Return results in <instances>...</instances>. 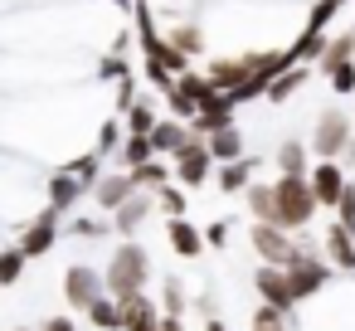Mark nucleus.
<instances>
[{"label":"nucleus","instance_id":"4be33fe9","mask_svg":"<svg viewBox=\"0 0 355 331\" xmlns=\"http://www.w3.org/2000/svg\"><path fill=\"white\" fill-rule=\"evenodd\" d=\"M205 146H209V156H214L219 166H234V161H243V132H239V127H224V132H214Z\"/></svg>","mask_w":355,"mask_h":331},{"label":"nucleus","instance_id":"9b49d317","mask_svg":"<svg viewBox=\"0 0 355 331\" xmlns=\"http://www.w3.org/2000/svg\"><path fill=\"white\" fill-rule=\"evenodd\" d=\"M137 195V180H132V171H103V180L93 185V200H98V210H107V214H117L127 200Z\"/></svg>","mask_w":355,"mask_h":331},{"label":"nucleus","instance_id":"c03bdc74","mask_svg":"<svg viewBox=\"0 0 355 331\" xmlns=\"http://www.w3.org/2000/svg\"><path fill=\"white\" fill-rule=\"evenodd\" d=\"M229 244V219H209L205 224V248H224Z\"/></svg>","mask_w":355,"mask_h":331},{"label":"nucleus","instance_id":"09e8293b","mask_svg":"<svg viewBox=\"0 0 355 331\" xmlns=\"http://www.w3.org/2000/svg\"><path fill=\"white\" fill-rule=\"evenodd\" d=\"M161 331H185V321H180V316H166V321H161Z\"/></svg>","mask_w":355,"mask_h":331},{"label":"nucleus","instance_id":"a18cd8bd","mask_svg":"<svg viewBox=\"0 0 355 331\" xmlns=\"http://www.w3.org/2000/svg\"><path fill=\"white\" fill-rule=\"evenodd\" d=\"M73 234H78V239H98V234H107V224H103V219H83V214H78V219H73Z\"/></svg>","mask_w":355,"mask_h":331},{"label":"nucleus","instance_id":"79ce46f5","mask_svg":"<svg viewBox=\"0 0 355 331\" xmlns=\"http://www.w3.org/2000/svg\"><path fill=\"white\" fill-rule=\"evenodd\" d=\"M336 214H340L336 224H340V229H345V234L355 239V185H345V195H340V205H336Z\"/></svg>","mask_w":355,"mask_h":331},{"label":"nucleus","instance_id":"4468645a","mask_svg":"<svg viewBox=\"0 0 355 331\" xmlns=\"http://www.w3.org/2000/svg\"><path fill=\"white\" fill-rule=\"evenodd\" d=\"M44 195H49V210H54V214H69V210H73V205H78V200L88 195V185H83L78 176H69V171L59 166V171L49 176V190H44Z\"/></svg>","mask_w":355,"mask_h":331},{"label":"nucleus","instance_id":"473e14b6","mask_svg":"<svg viewBox=\"0 0 355 331\" xmlns=\"http://www.w3.org/2000/svg\"><path fill=\"white\" fill-rule=\"evenodd\" d=\"M64 171H69V176H78V180L88 185V195H93V185L103 180V156H98V151H88V156H78V161H69Z\"/></svg>","mask_w":355,"mask_h":331},{"label":"nucleus","instance_id":"5701e85b","mask_svg":"<svg viewBox=\"0 0 355 331\" xmlns=\"http://www.w3.org/2000/svg\"><path fill=\"white\" fill-rule=\"evenodd\" d=\"M243 200H248L253 224H277V200H272V185H248V190H243Z\"/></svg>","mask_w":355,"mask_h":331},{"label":"nucleus","instance_id":"58836bf2","mask_svg":"<svg viewBox=\"0 0 355 331\" xmlns=\"http://www.w3.org/2000/svg\"><path fill=\"white\" fill-rule=\"evenodd\" d=\"M141 74H146V83H151L156 93H171V88H175V74H171L166 64H156V59H146V64H141Z\"/></svg>","mask_w":355,"mask_h":331},{"label":"nucleus","instance_id":"de8ad7c7","mask_svg":"<svg viewBox=\"0 0 355 331\" xmlns=\"http://www.w3.org/2000/svg\"><path fill=\"white\" fill-rule=\"evenodd\" d=\"M40 331H73V316H49Z\"/></svg>","mask_w":355,"mask_h":331},{"label":"nucleus","instance_id":"3c124183","mask_svg":"<svg viewBox=\"0 0 355 331\" xmlns=\"http://www.w3.org/2000/svg\"><path fill=\"white\" fill-rule=\"evenodd\" d=\"M205 331H229V326H224L219 316H209V321H205Z\"/></svg>","mask_w":355,"mask_h":331},{"label":"nucleus","instance_id":"aec40b11","mask_svg":"<svg viewBox=\"0 0 355 331\" xmlns=\"http://www.w3.org/2000/svg\"><path fill=\"white\" fill-rule=\"evenodd\" d=\"M326 44H331V40H326L321 30H302V35H297V40L287 44V59H292V64H306V69H311V64H321Z\"/></svg>","mask_w":355,"mask_h":331},{"label":"nucleus","instance_id":"423d86ee","mask_svg":"<svg viewBox=\"0 0 355 331\" xmlns=\"http://www.w3.org/2000/svg\"><path fill=\"white\" fill-rule=\"evenodd\" d=\"M175 185H185V190H195V185H205L209 176H214V156H209V146L200 142V137H190L180 151H175Z\"/></svg>","mask_w":355,"mask_h":331},{"label":"nucleus","instance_id":"bb28decb","mask_svg":"<svg viewBox=\"0 0 355 331\" xmlns=\"http://www.w3.org/2000/svg\"><path fill=\"white\" fill-rule=\"evenodd\" d=\"M306 78H311V69H306V64H292V69H287V74L268 88V103H287L297 88H306Z\"/></svg>","mask_w":355,"mask_h":331},{"label":"nucleus","instance_id":"e433bc0d","mask_svg":"<svg viewBox=\"0 0 355 331\" xmlns=\"http://www.w3.org/2000/svg\"><path fill=\"white\" fill-rule=\"evenodd\" d=\"M98 78H103V83H127V78H132V64H127L122 54H103V59H98Z\"/></svg>","mask_w":355,"mask_h":331},{"label":"nucleus","instance_id":"c9c22d12","mask_svg":"<svg viewBox=\"0 0 355 331\" xmlns=\"http://www.w3.org/2000/svg\"><path fill=\"white\" fill-rule=\"evenodd\" d=\"M166 108H171V117H175V122H185V127L200 117V103H195L190 93H180V88H171V93H166Z\"/></svg>","mask_w":355,"mask_h":331},{"label":"nucleus","instance_id":"c756f323","mask_svg":"<svg viewBox=\"0 0 355 331\" xmlns=\"http://www.w3.org/2000/svg\"><path fill=\"white\" fill-rule=\"evenodd\" d=\"M117 161H122L127 171H137V166L156 161V146H151V137H127V142H122V151H117Z\"/></svg>","mask_w":355,"mask_h":331},{"label":"nucleus","instance_id":"49530a36","mask_svg":"<svg viewBox=\"0 0 355 331\" xmlns=\"http://www.w3.org/2000/svg\"><path fill=\"white\" fill-rule=\"evenodd\" d=\"M141 93H137V78H127V83H117V112H127L132 103H137Z\"/></svg>","mask_w":355,"mask_h":331},{"label":"nucleus","instance_id":"a19ab883","mask_svg":"<svg viewBox=\"0 0 355 331\" xmlns=\"http://www.w3.org/2000/svg\"><path fill=\"white\" fill-rule=\"evenodd\" d=\"M336 10H340L336 0H316V6H311V15H306V30H321V35H326V25L336 20Z\"/></svg>","mask_w":355,"mask_h":331},{"label":"nucleus","instance_id":"864d4df0","mask_svg":"<svg viewBox=\"0 0 355 331\" xmlns=\"http://www.w3.org/2000/svg\"><path fill=\"white\" fill-rule=\"evenodd\" d=\"M350 35H355V20H350Z\"/></svg>","mask_w":355,"mask_h":331},{"label":"nucleus","instance_id":"39448f33","mask_svg":"<svg viewBox=\"0 0 355 331\" xmlns=\"http://www.w3.org/2000/svg\"><path fill=\"white\" fill-rule=\"evenodd\" d=\"M98 297H107V278H103L98 268H83V263L64 268V302H69L73 312H88Z\"/></svg>","mask_w":355,"mask_h":331},{"label":"nucleus","instance_id":"6e6552de","mask_svg":"<svg viewBox=\"0 0 355 331\" xmlns=\"http://www.w3.org/2000/svg\"><path fill=\"white\" fill-rule=\"evenodd\" d=\"M54 244H59V214H54V210L44 205V210H40V214H35V219H30V224L20 229L15 248H20L25 258H44V253H49Z\"/></svg>","mask_w":355,"mask_h":331},{"label":"nucleus","instance_id":"f8f14e48","mask_svg":"<svg viewBox=\"0 0 355 331\" xmlns=\"http://www.w3.org/2000/svg\"><path fill=\"white\" fill-rule=\"evenodd\" d=\"M253 287H258V297H263L268 307H277V312H292V307H297V297H292L282 268H268V263H263V268L253 273Z\"/></svg>","mask_w":355,"mask_h":331},{"label":"nucleus","instance_id":"20e7f679","mask_svg":"<svg viewBox=\"0 0 355 331\" xmlns=\"http://www.w3.org/2000/svg\"><path fill=\"white\" fill-rule=\"evenodd\" d=\"M350 137H355V127L345 122V112L326 108V112L316 117V127H311V156H321V161H340L345 146H350Z\"/></svg>","mask_w":355,"mask_h":331},{"label":"nucleus","instance_id":"f257e3e1","mask_svg":"<svg viewBox=\"0 0 355 331\" xmlns=\"http://www.w3.org/2000/svg\"><path fill=\"white\" fill-rule=\"evenodd\" d=\"M103 278H107V297L127 302V297L146 292V282H151V253H146L137 239H127V244H117V248H112V258H107Z\"/></svg>","mask_w":355,"mask_h":331},{"label":"nucleus","instance_id":"2f4dec72","mask_svg":"<svg viewBox=\"0 0 355 331\" xmlns=\"http://www.w3.org/2000/svg\"><path fill=\"white\" fill-rule=\"evenodd\" d=\"M166 40L185 54V59H195V54H205V35H200V25H175V30H166Z\"/></svg>","mask_w":355,"mask_h":331},{"label":"nucleus","instance_id":"a211bd4d","mask_svg":"<svg viewBox=\"0 0 355 331\" xmlns=\"http://www.w3.org/2000/svg\"><path fill=\"white\" fill-rule=\"evenodd\" d=\"M122 117H127V137H151L156 122H161V103L156 98H137Z\"/></svg>","mask_w":355,"mask_h":331},{"label":"nucleus","instance_id":"412c9836","mask_svg":"<svg viewBox=\"0 0 355 331\" xmlns=\"http://www.w3.org/2000/svg\"><path fill=\"white\" fill-rule=\"evenodd\" d=\"M185 142H190V127H185V122H175V117H161V122H156V132H151L156 156H175Z\"/></svg>","mask_w":355,"mask_h":331},{"label":"nucleus","instance_id":"8fccbe9b","mask_svg":"<svg viewBox=\"0 0 355 331\" xmlns=\"http://www.w3.org/2000/svg\"><path fill=\"white\" fill-rule=\"evenodd\" d=\"M340 161H345V171L355 166V137H350V146H345V156H340Z\"/></svg>","mask_w":355,"mask_h":331},{"label":"nucleus","instance_id":"ea45409f","mask_svg":"<svg viewBox=\"0 0 355 331\" xmlns=\"http://www.w3.org/2000/svg\"><path fill=\"white\" fill-rule=\"evenodd\" d=\"M253 331H287V312H277V307H258L253 312Z\"/></svg>","mask_w":355,"mask_h":331},{"label":"nucleus","instance_id":"c85d7f7f","mask_svg":"<svg viewBox=\"0 0 355 331\" xmlns=\"http://www.w3.org/2000/svg\"><path fill=\"white\" fill-rule=\"evenodd\" d=\"M88 321H93L98 331H122V302H117V297H98V302L88 307Z\"/></svg>","mask_w":355,"mask_h":331},{"label":"nucleus","instance_id":"6ab92c4d","mask_svg":"<svg viewBox=\"0 0 355 331\" xmlns=\"http://www.w3.org/2000/svg\"><path fill=\"white\" fill-rule=\"evenodd\" d=\"M253 171H258V161L243 156V161H234V166H219V171H214V185H219L224 195H243V190L253 185Z\"/></svg>","mask_w":355,"mask_h":331},{"label":"nucleus","instance_id":"f03ea898","mask_svg":"<svg viewBox=\"0 0 355 331\" xmlns=\"http://www.w3.org/2000/svg\"><path fill=\"white\" fill-rule=\"evenodd\" d=\"M272 200H277V229H287V234L306 229L311 214L321 210L306 176H277V180H272Z\"/></svg>","mask_w":355,"mask_h":331},{"label":"nucleus","instance_id":"b1692460","mask_svg":"<svg viewBox=\"0 0 355 331\" xmlns=\"http://www.w3.org/2000/svg\"><path fill=\"white\" fill-rule=\"evenodd\" d=\"M345 64H355V35H336V40L326 44V54H321V64H316V69L331 78V74H336V69H345Z\"/></svg>","mask_w":355,"mask_h":331},{"label":"nucleus","instance_id":"ddd939ff","mask_svg":"<svg viewBox=\"0 0 355 331\" xmlns=\"http://www.w3.org/2000/svg\"><path fill=\"white\" fill-rule=\"evenodd\" d=\"M161 321H166V312L151 302V292H137L122 302V331H161Z\"/></svg>","mask_w":355,"mask_h":331},{"label":"nucleus","instance_id":"7c9ffc66","mask_svg":"<svg viewBox=\"0 0 355 331\" xmlns=\"http://www.w3.org/2000/svg\"><path fill=\"white\" fill-rule=\"evenodd\" d=\"M25 268H30V258L10 244V248H0V287H15L20 278H25Z\"/></svg>","mask_w":355,"mask_h":331},{"label":"nucleus","instance_id":"0eeeda50","mask_svg":"<svg viewBox=\"0 0 355 331\" xmlns=\"http://www.w3.org/2000/svg\"><path fill=\"white\" fill-rule=\"evenodd\" d=\"M282 273H287V287H292V297H297V307H302L306 297H316V292L331 282V273H336V268L306 248V258H302V263H292V268H282Z\"/></svg>","mask_w":355,"mask_h":331},{"label":"nucleus","instance_id":"a878e982","mask_svg":"<svg viewBox=\"0 0 355 331\" xmlns=\"http://www.w3.org/2000/svg\"><path fill=\"white\" fill-rule=\"evenodd\" d=\"M156 210H161L166 219H185V214H190V195H185V185H175V180L161 185V190H156Z\"/></svg>","mask_w":355,"mask_h":331},{"label":"nucleus","instance_id":"1a4fd4ad","mask_svg":"<svg viewBox=\"0 0 355 331\" xmlns=\"http://www.w3.org/2000/svg\"><path fill=\"white\" fill-rule=\"evenodd\" d=\"M234 112H239V103H234L229 93H214L209 103H200V117L190 122V137H200V142H209L214 132H224V127H234Z\"/></svg>","mask_w":355,"mask_h":331},{"label":"nucleus","instance_id":"dca6fc26","mask_svg":"<svg viewBox=\"0 0 355 331\" xmlns=\"http://www.w3.org/2000/svg\"><path fill=\"white\" fill-rule=\"evenodd\" d=\"M166 234H171V248L180 258H200L205 253V229H195L190 219H166Z\"/></svg>","mask_w":355,"mask_h":331},{"label":"nucleus","instance_id":"f704fd0d","mask_svg":"<svg viewBox=\"0 0 355 331\" xmlns=\"http://www.w3.org/2000/svg\"><path fill=\"white\" fill-rule=\"evenodd\" d=\"M161 312L185 321V312H190V307H185V287H180V278H166V282H161Z\"/></svg>","mask_w":355,"mask_h":331},{"label":"nucleus","instance_id":"603ef678","mask_svg":"<svg viewBox=\"0 0 355 331\" xmlns=\"http://www.w3.org/2000/svg\"><path fill=\"white\" fill-rule=\"evenodd\" d=\"M112 6H127V10H132V6H137V0H112Z\"/></svg>","mask_w":355,"mask_h":331},{"label":"nucleus","instance_id":"5fc2aeb1","mask_svg":"<svg viewBox=\"0 0 355 331\" xmlns=\"http://www.w3.org/2000/svg\"><path fill=\"white\" fill-rule=\"evenodd\" d=\"M15 331H30V326H15Z\"/></svg>","mask_w":355,"mask_h":331},{"label":"nucleus","instance_id":"393cba45","mask_svg":"<svg viewBox=\"0 0 355 331\" xmlns=\"http://www.w3.org/2000/svg\"><path fill=\"white\" fill-rule=\"evenodd\" d=\"M272 161H277V176H306V171H311V166H306V142H297V137L282 142Z\"/></svg>","mask_w":355,"mask_h":331},{"label":"nucleus","instance_id":"f3484780","mask_svg":"<svg viewBox=\"0 0 355 331\" xmlns=\"http://www.w3.org/2000/svg\"><path fill=\"white\" fill-rule=\"evenodd\" d=\"M326 263H331L336 273H355V239H350L340 224L326 229Z\"/></svg>","mask_w":355,"mask_h":331},{"label":"nucleus","instance_id":"2eb2a0df","mask_svg":"<svg viewBox=\"0 0 355 331\" xmlns=\"http://www.w3.org/2000/svg\"><path fill=\"white\" fill-rule=\"evenodd\" d=\"M151 205H156V195H146V190H137L117 214H112V234H122V239H132L146 219H151Z\"/></svg>","mask_w":355,"mask_h":331},{"label":"nucleus","instance_id":"9d476101","mask_svg":"<svg viewBox=\"0 0 355 331\" xmlns=\"http://www.w3.org/2000/svg\"><path fill=\"white\" fill-rule=\"evenodd\" d=\"M306 180H311V195H316V205H340V195H345V166L340 161H316L311 171H306Z\"/></svg>","mask_w":355,"mask_h":331},{"label":"nucleus","instance_id":"4c0bfd02","mask_svg":"<svg viewBox=\"0 0 355 331\" xmlns=\"http://www.w3.org/2000/svg\"><path fill=\"white\" fill-rule=\"evenodd\" d=\"M122 142H127V137H122V122H117V117H107V122L98 127V146H93V151H98V156H107V151L117 156V151H122Z\"/></svg>","mask_w":355,"mask_h":331},{"label":"nucleus","instance_id":"cd10ccee","mask_svg":"<svg viewBox=\"0 0 355 331\" xmlns=\"http://www.w3.org/2000/svg\"><path fill=\"white\" fill-rule=\"evenodd\" d=\"M171 176H175V171H171L166 161H146V166H137V171H132L137 190H146V195H156L161 185H171Z\"/></svg>","mask_w":355,"mask_h":331},{"label":"nucleus","instance_id":"7ed1b4c3","mask_svg":"<svg viewBox=\"0 0 355 331\" xmlns=\"http://www.w3.org/2000/svg\"><path fill=\"white\" fill-rule=\"evenodd\" d=\"M248 244H253V253H258L268 268H292V263L306 258V248H302L287 229H277V224H253V229H248Z\"/></svg>","mask_w":355,"mask_h":331},{"label":"nucleus","instance_id":"6e6d98bb","mask_svg":"<svg viewBox=\"0 0 355 331\" xmlns=\"http://www.w3.org/2000/svg\"><path fill=\"white\" fill-rule=\"evenodd\" d=\"M336 6H345V0H336Z\"/></svg>","mask_w":355,"mask_h":331},{"label":"nucleus","instance_id":"72a5a7b5","mask_svg":"<svg viewBox=\"0 0 355 331\" xmlns=\"http://www.w3.org/2000/svg\"><path fill=\"white\" fill-rule=\"evenodd\" d=\"M175 88H180V93H190L195 103H209V98H214V83H209V74H195V69H185V74L175 78Z\"/></svg>","mask_w":355,"mask_h":331},{"label":"nucleus","instance_id":"37998d69","mask_svg":"<svg viewBox=\"0 0 355 331\" xmlns=\"http://www.w3.org/2000/svg\"><path fill=\"white\" fill-rule=\"evenodd\" d=\"M331 93H336V98H350V93H355V64H345V69L331 74Z\"/></svg>","mask_w":355,"mask_h":331}]
</instances>
